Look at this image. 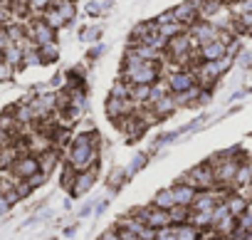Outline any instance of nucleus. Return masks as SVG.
Segmentation results:
<instances>
[{"label": "nucleus", "instance_id": "1", "mask_svg": "<svg viewBox=\"0 0 252 240\" xmlns=\"http://www.w3.org/2000/svg\"><path fill=\"white\" fill-rule=\"evenodd\" d=\"M96 156H99V134L89 132V134H79L72 139L69 154H67V166H72L77 173L94 169L96 166Z\"/></svg>", "mask_w": 252, "mask_h": 240}, {"label": "nucleus", "instance_id": "2", "mask_svg": "<svg viewBox=\"0 0 252 240\" xmlns=\"http://www.w3.org/2000/svg\"><path fill=\"white\" fill-rule=\"evenodd\" d=\"M161 77V62H136L124 65V82L129 84H156Z\"/></svg>", "mask_w": 252, "mask_h": 240}, {"label": "nucleus", "instance_id": "3", "mask_svg": "<svg viewBox=\"0 0 252 240\" xmlns=\"http://www.w3.org/2000/svg\"><path fill=\"white\" fill-rule=\"evenodd\" d=\"M8 171L13 173V178H18V181H28L30 176H35V173L40 171L37 156H32V154H23V156L15 159V164H13Z\"/></svg>", "mask_w": 252, "mask_h": 240}, {"label": "nucleus", "instance_id": "4", "mask_svg": "<svg viewBox=\"0 0 252 240\" xmlns=\"http://www.w3.org/2000/svg\"><path fill=\"white\" fill-rule=\"evenodd\" d=\"M188 35H190V37H193V42L200 47V45H205V42L218 40L220 30H218L213 23H208V20H198L195 25H190V28H188Z\"/></svg>", "mask_w": 252, "mask_h": 240}, {"label": "nucleus", "instance_id": "5", "mask_svg": "<svg viewBox=\"0 0 252 240\" xmlns=\"http://www.w3.org/2000/svg\"><path fill=\"white\" fill-rule=\"evenodd\" d=\"M166 82H168V89H171L173 94L188 92V89H193V87L198 84V82H195L193 69H178V72H171Z\"/></svg>", "mask_w": 252, "mask_h": 240}, {"label": "nucleus", "instance_id": "6", "mask_svg": "<svg viewBox=\"0 0 252 240\" xmlns=\"http://www.w3.org/2000/svg\"><path fill=\"white\" fill-rule=\"evenodd\" d=\"M94 183H96V166H94V169H87V171H79V173L74 176V181H72L69 193H72V196H84V193L92 191Z\"/></svg>", "mask_w": 252, "mask_h": 240}, {"label": "nucleus", "instance_id": "7", "mask_svg": "<svg viewBox=\"0 0 252 240\" xmlns=\"http://www.w3.org/2000/svg\"><path fill=\"white\" fill-rule=\"evenodd\" d=\"M173 18H176V23H181L183 28H190V25H195V23L200 20V15H198V8L190 3V0L181 3L178 8H173Z\"/></svg>", "mask_w": 252, "mask_h": 240}, {"label": "nucleus", "instance_id": "8", "mask_svg": "<svg viewBox=\"0 0 252 240\" xmlns=\"http://www.w3.org/2000/svg\"><path fill=\"white\" fill-rule=\"evenodd\" d=\"M198 55H200V62H215V60H222L227 55V45H222L220 40H213V42L200 45Z\"/></svg>", "mask_w": 252, "mask_h": 240}, {"label": "nucleus", "instance_id": "9", "mask_svg": "<svg viewBox=\"0 0 252 240\" xmlns=\"http://www.w3.org/2000/svg\"><path fill=\"white\" fill-rule=\"evenodd\" d=\"M149 106H151V111L156 114V119H166L168 114H173V111L178 109L173 92H171V94H166V97H161V99H156V102H154V104H149Z\"/></svg>", "mask_w": 252, "mask_h": 240}, {"label": "nucleus", "instance_id": "10", "mask_svg": "<svg viewBox=\"0 0 252 240\" xmlns=\"http://www.w3.org/2000/svg\"><path fill=\"white\" fill-rule=\"evenodd\" d=\"M195 196H198V191H195L193 186L183 183V181H178V183L173 186V198H176V206H186V208H190V206H193V201H195Z\"/></svg>", "mask_w": 252, "mask_h": 240}, {"label": "nucleus", "instance_id": "11", "mask_svg": "<svg viewBox=\"0 0 252 240\" xmlns=\"http://www.w3.org/2000/svg\"><path fill=\"white\" fill-rule=\"evenodd\" d=\"M225 206H227V210H230L232 218H240V215L250 208V198H247V196H237V193H232V196L225 198Z\"/></svg>", "mask_w": 252, "mask_h": 240}, {"label": "nucleus", "instance_id": "12", "mask_svg": "<svg viewBox=\"0 0 252 240\" xmlns=\"http://www.w3.org/2000/svg\"><path fill=\"white\" fill-rule=\"evenodd\" d=\"M37 164H40V171H42L45 176H50V173L55 171V166L60 164V154H57V149H50V151H45L42 156H37Z\"/></svg>", "mask_w": 252, "mask_h": 240}, {"label": "nucleus", "instance_id": "13", "mask_svg": "<svg viewBox=\"0 0 252 240\" xmlns=\"http://www.w3.org/2000/svg\"><path fill=\"white\" fill-rule=\"evenodd\" d=\"M52 8L62 15L64 23H72L74 15H77V8H74V0H52Z\"/></svg>", "mask_w": 252, "mask_h": 240}, {"label": "nucleus", "instance_id": "14", "mask_svg": "<svg viewBox=\"0 0 252 240\" xmlns=\"http://www.w3.org/2000/svg\"><path fill=\"white\" fill-rule=\"evenodd\" d=\"M154 206L156 208H163V210H171L176 206V198H173V188H161L154 198Z\"/></svg>", "mask_w": 252, "mask_h": 240}, {"label": "nucleus", "instance_id": "15", "mask_svg": "<svg viewBox=\"0 0 252 240\" xmlns=\"http://www.w3.org/2000/svg\"><path fill=\"white\" fill-rule=\"evenodd\" d=\"M40 20H42L45 25H50V28H52L55 33H57L60 28H64V25H67V23L62 20V15H60V13H57L55 8H47V10L42 13V18H40Z\"/></svg>", "mask_w": 252, "mask_h": 240}, {"label": "nucleus", "instance_id": "16", "mask_svg": "<svg viewBox=\"0 0 252 240\" xmlns=\"http://www.w3.org/2000/svg\"><path fill=\"white\" fill-rule=\"evenodd\" d=\"M250 183H252V164H240L232 186H237V188H247Z\"/></svg>", "mask_w": 252, "mask_h": 240}, {"label": "nucleus", "instance_id": "17", "mask_svg": "<svg viewBox=\"0 0 252 240\" xmlns=\"http://www.w3.org/2000/svg\"><path fill=\"white\" fill-rule=\"evenodd\" d=\"M37 52H40V60H42V62H55V60L60 57V47H57V42L40 45V47H37Z\"/></svg>", "mask_w": 252, "mask_h": 240}, {"label": "nucleus", "instance_id": "18", "mask_svg": "<svg viewBox=\"0 0 252 240\" xmlns=\"http://www.w3.org/2000/svg\"><path fill=\"white\" fill-rule=\"evenodd\" d=\"M126 176H129V173H126V169H114V171H111V178H109V188H111V191L119 188V186L126 181Z\"/></svg>", "mask_w": 252, "mask_h": 240}, {"label": "nucleus", "instance_id": "19", "mask_svg": "<svg viewBox=\"0 0 252 240\" xmlns=\"http://www.w3.org/2000/svg\"><path fill=\"white\" fill-rule=\"evenodd\" d=\"M146 161H149V159H146V154H139V156H134V161H131V166H129V169H126V173L131 176V173L141 171V169L146 166Z\"/></svg>", "mask_w": 252, "mask_h": 240}, {"label": "nucleus", "instance_id": "20", "mask_svg": "<svg viewBox=\"0 0 252 240\" xmlns=\"http://www.w3.org/2000/svg\"><path fill=\"white\" fill-rule=\"evenodd\" d=\"M13 72H15V67L8 65L3 57H0V82H8V79L13 77Z\"/></svg>", "mask_w": 252, "mask_h": 240}, {"label": "nucleus", "instance_id": "21", "mask_svg": "<svg viewBox=\"0 0 252 240\" xmlns=\"http://www.w3.org/2000/svg\"><path fill=\"white\" fill-rule=\"evenodd\" d=\"M87 10H89L92 15H101V13L106 10V3H104V0H92V3L87 5Z\"/></svg>", "mask_w": 252, "mask_h": 240}, {"label": "nucleus", "instance_id": "22", "mask_svg": "<svg viewBox=\"0 0 252 240\" xmlns=\"http://www.w3.org/2000/svg\"><path fill=\"white\" fill-rule=\"evenodd\" d=\"M237 65H240V67H252V55H250V52H242L240 60H237Z\"/></svg>", "mask_w": 252, "mask_h": 240}, {"label": "nucleus", "instance_id": "23", "mask_svg": "<svg viewBox=\"0 0 252 240\" xmlns=\"http://www.w3.org/2000/svg\"><path fill=\"white\" fill-rule=\"evenodd\" d=\"M99 240H121V235H119V230H106L99 235Z\"/></svg>", "mask_w": 252, "mask_h": 240}, {"label": "nucleus", "instance_id": "24", "mask_svg": "<svg viewBox=\"0 0 252 240\" xmlns=\"http://www.w3.org/2000/svg\"><path fill=\"white\" fill-rule=\"evenodd\" d=\"M8 210H10V203H8V198H5L3 193H0V218H3Z\"/></svg>", "mask_w": 252, "mask_h": 240}, {"label": "nucleus", "instance_id": "25", "mask_svg": "<svg viewBox=\"0 0 252 240\" xmlns=\"http://www.w3.org/2000/svg\"><path fill=\"white\" fill-rule=\"evenodd\" d=\"M5 144H10V134H8L3 127H0V149H3Z\"/></svg>", "mask_w": 252, "mask_h": 240}, {"label": "nucleus", "instance_id": "26", "mask_svg": "<svg viewBox=\"0 0 252 240\" xmlns=\"http://www.w3.org/2000/svg\"><path fill=\"white\" fill-rule=\"evenodd\" d=\"M96 35H99V30H96V28H89V30H84V33H82V37H84V40H94Z\"/></svg>", "mask_w": 252, "mask_h": 240}]
</instances>
